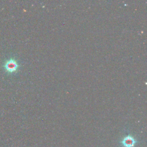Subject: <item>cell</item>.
Segmentation results:
<instances>
[{
  "mask_svg": "<svg viewBox=\"0 0 147 147\" xmlns=\"http://www.w3.org/2000/svg\"><path fill=\"white\" fill-rule=\"evenodd\" d=\"M137 142V141L133 137L130 136L125 137L121 141L122 145L125 147H133Z\"/></svg>",
  "mask_w": 147,
  "mask_h": 147,
  "instance_id": "7a4b0ae2",
  "label": "cell"
},
{
  "mask_svg": "<svg viewBox=\"0 0 147 147\" xmlns=\"http://www.w3.org/2000/svg\"><path fill=\"white\" fill-rule=\"evenodd\" d=\"M4 67L6 71L11 73L15 72L17 69L18 65L16 60L13 59H10L6 62L4 65Z\"/></svg>",
  "mask_w": 147,
  "mask_h": 147,
  "instance_id": "6da1fadb",
  "label": "cell"
}]
</instances>
